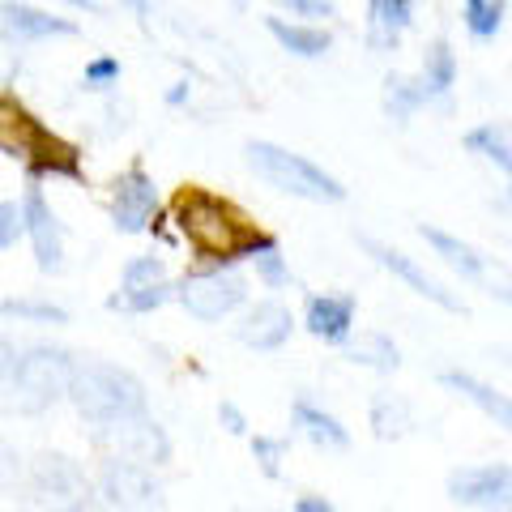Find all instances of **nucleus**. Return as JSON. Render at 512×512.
I'll list each match as a JSON object with an SVG mask.
<instances>
[{
	"mask_svg": "<svg viewBox=\"0 0 512 512\" xmlns=\"http://www.w3.org/2000/svg\"><path fill=\"white\" fill-rule=\"evenodd\" d=\"M419 86L427 94V107L431 103H440V107L448 103V94H453V86H457V52H453V43H448V39H436L427 47Z\"/></svg>",
	"mask_w": 512,
	"mask_h": 512,
	"instance_id": "obj_22",
	"label": "nucleus"
},
{
	"mask_svg": "<svg viewBox=\"0 0 512 512\" xmlns=\"http://www.w3.org/2000/svg\"><path fill=\"white\" fill-rule=\"evenodd\" d=\"M372 431H376V440H402L406 431L414 427L410 419V402L406 397H397V393H376L372 397Z\"/></svg>",
	"mask_w": 512,
	"mask_h": 512,
	"instance_id": "obj_24",
	"label": "nucleus"
},
{
	"mask_svg": "<svg viewBox=\"0 0 512 512\" xmlns=\"http://www.w3.org/2000/svg\"><path fill=\"white\" fill-rule=\"evenodd\" d=\"M419 235L431 244V252L440 256V261L453 269V274H461L466 282H483V274H487V261L478 256L466 239H457V235H448V231H440V227H431V222H423L419 227Z\"/></svg>",
	"mask_w": 512,
	"mask_h": 512,
	"instance_id": "obj_21",
	"label": "nucleus"
},
{
	"mask_svg": "<svg viewBox=\"0 0 512 512\" xmlns=\"http://www.w3.org/2000/svg\"><path fill=\"white\" fill-rule=\"evenodd\" d=\"M291 423L299 427V436H308L316 448H333V453L350 448V431L342 427V419H333L329 410L312 406L308 397H295L291 402Z\"/></svg>",
	"mask_w": 512,
	"mask_h": 512,
	"instance_id": "obj_20",
	"label": "nucleus"
},
{
	"mask_svg": "<svg viewBox=\"0 0 512 512\" xmlns=\"http://www.w3.org/2000/svg\"><path fill=\"white\" fill-rule=\"evenodd\" d=\"M73 355L60 346H30L22 355H13L9 367V389L18 410L39 414L47 406H56L69 393V376H73Z\"/></svg>",
	"mask_w": 512,
	"mask_h": 512,
	"instance_id": "obj_5",
	"label": "nucleus"
},
{
	"mask_svg": "<svg viewBox=\"0 0 512 512\" xmlns=\"http://www.w3.org/2000/svg\"><path fill=\"white\" fill-rule=\"evenodd\" d=\"M154 214H158V184L150 180L146 167L133 163L111 188V222H116L120 235H141L150 231Z\"/></svg>",
	"mask_w": 512,
	"mask_h": 512,
	"instance_id": "obj_10",
	"label": "nucleus"
},
{
	"mask_svg": "<svg viewBox=\"0 0 512 512\" xmlns=\"http://www.w3.org/2000/svg\"><path fill=\"white\" fill-rule=\"evenodd\" d=\"M64 397H69L77 414L94 427H107L116 419L146 410V384L116 363H77Z\"/></svg>",
	"mask_w": 512,
	"mask_h": 512,
	"instance_id": "obj_3",
	"label": "nucleus"
},
{
	"mask_svg": "<svg viewBox=\"0 0 512 512\" xmlns=\"http://www.w3.org/2000/svg\"><path fill=\"white\" fill-rule=\"evenodd\" d=\"M466 150L478 154V158H487V163H495L500 171L512 167V146H508V128L504 124H478L466 133Z\"/></svg>",
	"mask_w": 512,
	"mask_h": 512,
	"instance_id": "obj_26",
	"label": "nucleus"
},
{
	"mask_svg": "<svg viewBox=\"0 0 512 512\" xmlns=\"http://www.w3.org/2000/svg\"><path fill=\"white\" fill-rule=\"evenodd\" d=\"M175 299L201 325H218L248 299V282L235 269H205V274H188L184 282H175Z\"/></svg>",
	"mask_w": 512,
	"mask_h": 512,
	"instance_id": "obj_7",
	"label": "nucleus"
},
{
	"mask_svg": "<svg viewBox=\"0 0 512 512\" xmlns=\"http://www.w3.org/2000/svg\"><path fill=\"white\" fill-rule=\"evenodd\" d=\"M265 30L278 39L282 52H291L299 60H320L333 47L329 26H316V22H291V18H265Z\"/></svg>",
	"mask_w": 512,
	"mask_h": 512,
	"instance_id": "obj_19",
	"label": "nucleus"
},
{
	"mask_svg": "<svg viewBox=\"0 0 512 512\" xmlns=\"http://www.w3.org/2000/svg\"><path fill=\"white\" fill-rule=\"evenodd\" d=\"M278 5L291 13V18H303V22H320V18H338V5L333 0H278Z\"/></svg>",
	"mask_w": 512,
	"mask_h": 512,
	"instance_id": "obj_34",
	"label": "nucleus"
},
{
	"mask_svg": "<svg viewBox=\"0 0 512 512\" xmlns=\"http://www.w3.org/2000/svg\"><path fill=\"white\" fill-rule=\"evenodd\" d=\"M0 154L22 163L30 184L39 180H86L82 150L73 141L56 137L35 111L18 103L13 94H0Z\"/></svg>",
	"mask_w": 512,
	"mask_h": 512,
	"instance_id": "obj_2",
	"label": "nucleus"
},
{
	"mask_svg": "<svg viewBox=\"0 0 512 512\" xmlns=\"http://www.w3.org/2000/svg\"><path fill=\"white\" fill-rule=\"evenodd\" d=\"M69 9H82V13H99V0H64Z\"/></svg>",
	"mask_w": 512,
	"mask_h": 512,
	"instance_id": "obj_40",
	"label": "nucleus"
},
{
	"mask_svg": "<svg viewBox=\"0 0 512 512\" xmlns=\"http://www.w3.org/2000/svg\"><path fill=\"white\" fill-rule=\"evenodd\" d=\"M248 167L261 175L269 188L286 192V197L299 201H316V205H338L346 201V188L338 175H329L325 167H316L312 158H303L286 146H274V141H248L244 146Z\"/></svg>",
	"mask_w": 512,
	"mask_h": 512,
	"instance_id": "obj_4",
	"label": "nucleus"
},
{
	"mask_svg": "<svg viewBox=\"0 0 512 512\" xmlns=\"http://www.w3.org/2000/svg\"><path fill=\"white\" fill-rule=\"evenodd\" d=\"M414 26V0H367V43L372 52H397Z\"/></svg>",
	"mask_w": 512,
	"mask_h": 512,
	"instance_id": "obj_17",
	"label": "nucleus"
},
{
	"mask_svg": "<svg viewBox=\"0 0 512 512\" xmlns=\"http://www.w3.org/2000/svg\"><path fill=\"white\" fill-rule=\"evenodd\" d=\"M175 299V282H158V286H141V291H120V295H111L107 299V308L111 312H158L163 303Z\"/></svg>",
	"mask_w": 512,
	"mask_h": 512,
	"instance_id": "obj_27",
	"label": "nucleus"
},
{
	"mask_svg": "<svg viewBox=\"0 0 512 512\" xmlns=\"http://www.w3.org/2000/svg\"><path fill=\"white\" fill-rule=\"evenodd\" d=\"M252 261H256V278H261L269 291H282V286H291V265L282 261V252H278V248L256 252Z\"/></svg>",
	"mask_w": 512,
	"mask_h": 512,
	"instance_id": "obj_30",
	"label": "nucleus"
},
{
	"mask_svg": "<svg viewBox=\"0 0 512 512\" xmlns=\"http://www.w3.org/2000/svg\"><path fill=\"white\" fill-rule=\"evenodd\" d=\"M252 457L261 461L265 478H278V474H282V457H286V440H274V436H252Z\"/></svg>",
	"mask_w": 512,
	"mask_h": 512,
	"instance_id": "obj_33",
	"label": "nucleus"
},
{
	"mask_svg": "<svg viewBox=\"0 0 512 512\" xmlns=\"http://www.w3.org/2000/svg\"><path fill=\"white\" fill-rule=\"evenodd\" d=\"M120 82V60L116 56H94L82 73V86L86 90H111Z\"/></svg>",
	"mask_w": 512,
	"mask_h": 512,
	"instance_id": "obj_32",
	"label": "nucleus"
},
{
	"mask_svg": "<svg viewBox=\"0 0 512 512\" xmlns=\"http://www.w3.org/2000/svg\"><path fill=\"white\" fill-rule=\"evenodd\" d=\"M22 235L30 239V248H35V265L43 274H60L64 269V227L39 188H30L22 197Z\"/></svg>",
	"mask_w": 512,
	"mask_h": 512,
	"instance_id": "obj_13",
	"label": "nucleus"
},
{
	"mask_svg": "<svg viewBox=\"0 0 512 512\" xmlns=\"http://www.w3.org/2000/svg\"><path fill=\"white\" fill-rule=\"evenodd\" d=\"M0 312L9 320H30V325H69V312L56 308V303H43V299H5Z\"/></svg>",
	"mask_w": 512,
	"mask_h": 512,
	"instance_id": "obj_28",
	"label": "nucleus"
},
{
	"mask_svg": "<svg viewBox=\"0 0 512 512\" xmlns=\"http://www.w3.org/2000/svg\"><path fill=\"white\" fill-rule=\"evenodd\" d=\"M103 440L116 448V457L124 461H137V466H167L171 461V440L167 431L158 427L146 410L141 414H128V419H116L103 427Z\"/></svg>",
	"mask_w": 512,
	"mask_h": 512,
	"instance_id": "obj_9",
	"label": "nucleus"
},
{
	"mask_svg": "<svg viewBox=\"0 0 512 512\" xmlns=\"http://www.w3.org/2000/svg\"><path fill=\"white\" fill-rule=\"evenodd\" d=\"M175 227L192 244V252L201 261H214L218 269H231L235 261H248V256L278 248V235L261 231L256 222H248L244 214L235 210L227 197H214L205 188H184L171 205Z\"/></svg>",
	"mask_w": 512,
	"mask_h": 512,
	"instance_id": "obj_1",
	"label": "nucleus"
},
{
	"mask_svg": "<svg viewBox=\"0 0 512 512\" xmlns=\"http://www.w3.org/2000/svg\"><path fill=\"white\" fill-rule=\"evenodd\" d=\"M9 367H13V346H9L5 338H0V384L9 380Z\"/></svg>",
	"mask_w": 512,
	"mask_h": 512,
	"instance_id": "obj_39",
	"label": "nucleus"
},
{
	"mask_svg": "<svg viewBox=\"0 0 512 512\" xmlns=\"http://www.w3.org/2000/svg\"><path fill=\"white\" fill-rule=\"evenodd\" d=\"M350 359H355V363H367V367H376V372H397V363H402L397 346L384 338V333H372V350H350Z\"/></svg>",
	"mask_w": 512,
	"mask_h": 512,
	"instance_id": "obj_31",
	"label": "nucleus"
},
{
	"mask_svg": "<svg viewBox=\"0 0 512 512\" xmlns=\"http://www.w3.org/2000/svg\"><path fill=\"white\" fill-rule=\"evenodd\" d=\"M167 261L163 256H133V261L124 265V274H120V291H141V286H158V282H167Z\"/></svg>",
	"mask_w": 512,
	"mask_h": 512,
	"instance_id": "obj_29",
	"label": "nucleus"
},
{
	"mask_svg": "<svg viewBox=\"0 0 512 512\" xmlns=\"http://www.w3.org/2000/svg\"><path fill=\"white\" fill-rule=\"evenodd\" d=\"M291 333H295L291 308L278 303V299H265L244 316V325H239V342L252 346V350H278V346H286Z\"/></svg>",
	"mask_w": 512,
	"mask_h": 512,
	"instance_id": "obj_16",
	"label": "nucleus"
},
{
	"mask_svg": "<svg viewBox=\"0 0 512 512\" xmlns=\"http://www.w3.org/2000/svg\"><path fill=\"white\" fill-rule=\"evenodd\" d=\"M94 495H99L103 504H111L116 512H146V508L163 504V487H158L154 470L137 466V461H124V457L103 461Z\"/></svg>",
	"mask_w": 512,
	"mask_h": 512,
	"instance_id": "obj_8",
	"label": "nucleus"
},
{
	"mask_svg": "<svg viewBox=\"0 0 512 512\" xmlns=\"http://www.w3.org/2000/svg\"><path fill=\"white\" fill-rule=\"evenodd\" d=\"M218 423L231 431V436H248V419H244V410H239L235 402H222L218 406Z\"/></svg>",
	"mask_w": 512,
	"mask_h": 512,
	"instance_id": "obj_36",
	"label": "nucleus"
},
{
	"mask_svg": "<svg viewBox=\"0 0 512 512\" xmlns=\"http://www.w3.org/2000/svg\"><path fill=\"white\" fill-rule=\"evenodd\" d=\"M188 94H192L188 82H175V86L167 90V103H171V107H184V103H188Z\"/></svg>",
	"mask_w": 512,
	"mask_h": 512,
	"instance_id": "obj_38",
	"label": "nucleus"
},
{
	"mask_svg": "<svg viewBox=\"0 0 512 512\" xmlns=\"http://www.w3.org/2000/svg\"><path fill=\"white\" fill-rule=\"evenodd\" d=\"M359 239V248L372 256V261L380 265V269H389V274L397 278V282H406L414 295H423V299H431L436 308H444V312H466L461 308V299L453 295V291H444V286L427 274V269L414 261V256H406V252H397V248H389V244H380V239H372V235H355Z\"/></svg>",
	"mask_w": 512,
	"mask_h": 512,
	"instance_id": "obj_11",
	"label": "nucleus"
},
{
	"mask_svg": "<svg viewBox=\"0 0 512 512\" xmlns=\"http://www.w3.org/2000/svg\"><path fill=\"white\" fill-rule=\"evenodd\" d=\"M0 35H5L13 47H30V43H43V39L77 35V22L60 18L52 9L26 5V0H0Z\"/></svg>",
	"mask_w": 512,
	"mask_h": 512,
	"instance_id": "obj_14",
	"label": "nucleus"
},
{
	"mask_svg": "<svg viewBox=\"0 0 512 512\" xmlns=\"http://www.w3.org/2000/svg\"><path fill=\"white\" fill-rule=\"evenodd\" d=\"M30 483H35V500L47 512H86L94 500V483L86 478V470L64 453H39Z\"/></svg>",
	"mask_w": 512,
	"mask_h": 512,
	"instance_id": "obj_6",
	"label": "nucleus"
},
{
	"mask_svg": "<svg viewBox=\"0 0 512 512\" xmlns=\"http://www.w3.org/2000/svg\"><path fill=\"white\" fill-rule=\"evenodd\" d=\"M22 239V201H0V252Z\"/></svg>",
	"mask_w": 512,
	"mask_h": 512,
	"instance_id": "obj_35",
	"label": "nucleus"
},
{
	"mask_svg": "<svg viewBox=\"0 0 512 512\" xmlns=\"http://www.w3.org/2000/svg\"><path fill=\"white\" fill-rule=\"evenodd\" d=\"M355 312H359L355 295H312L308 312H303V325H308V333L316 342L346 346L350 329H355Z\"/></svg>",
	"mask_w": 512,
	"mask_h": 512,
	"instance_id": "obj_15",
	"label": "nucleus"
},
{
	"mask_svg": "<svg viewBox=\"0 0 512 512\" xmlns=\"http://www.w3.org/2000/svg\"><path fill=\"white\" fill-rule=\"evenodd\" d=\"M295 512H338V508H333L325 495H299V500H295Z\"/></svg>",
	"mask_w": 512,
	"mask_h": 512,
	"instance_id": "obj_37",
	"label": "nucleus"
},
{
	"mask_svg": "<svg viewBox=\"0 0 512 512\" xmlns=\"http://www.w3.org/2000/svg\"><path fill=\"white\" fill-rule=\"evenodd\" d=\"M440 384H444L448 393L466 397L470 406H478L495 427H504V431L512 427V406H508V397H504L500 389H491L487 380H478V376H470V372H440Z\"/></svg>",
	"mask_w": 512,
	"mask_h": 512,
	"instance_id": "obj_18",
	"label": "nucleus"
},
{
	"mask_svg": "<svg viewBox=\"0 0 512 512\" xmlns=\"http://www.w3.org/2000/svg\"><path fill=\"white\" fill-rule=\"evenodd\" d=\"M508 18V0H461V22H466L470 39L491 43L504 30Z\"/></svg>",
	"mask_w": 512,
	"mask_h": 512,
	"instance_id": "obj_25",
	"label": "nucleus"
},
{
	"mask_svg": "<svg viewBox=\"0 0 512 512\" xmlns=\"http://www.w3.org/2000/svg\"><path fill=\"white\" fill-rule=\"evenodd\" d=\"M427 107V94L419 86V77H406V73H389L384 77V116L397 120V124H410L414 111Z\"/></svg>",
	"mask_w": 512,
	"mask_h": 512,
	"instance_id": "obj_23",
	"label": "nucleus"
},
{
	"mask_svg": "<svg viewBox=\"0 0 512 512\" xmlns=\"http://www.w3.org/2000/svg\"><path fill=\"white\" fill-rule=\"evenodd\" d=\"M448 500L483 508V512H508L512 504V470L504 466H470L448 474Z\"/></svg>",
	"mask_w": 512,
	"mask_h": 512,
	"instance_id": "obj_12",
	"label": "nucleus"
}]
</instances>
